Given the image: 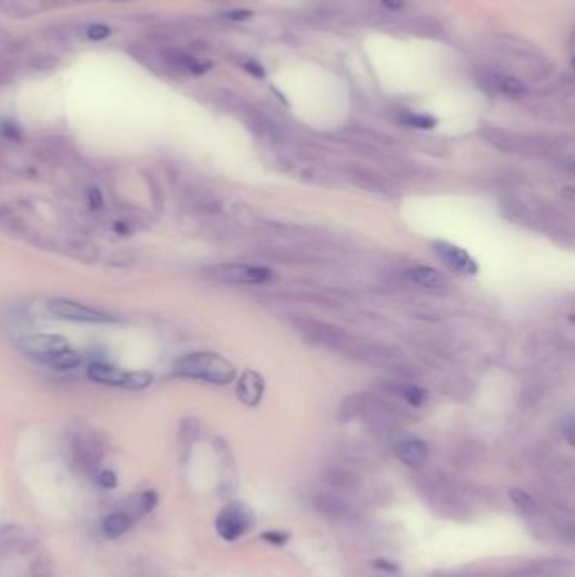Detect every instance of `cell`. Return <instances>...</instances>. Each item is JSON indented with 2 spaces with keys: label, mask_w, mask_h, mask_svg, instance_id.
Returning <instances> with one entry per match:
<instances>
[{
  "label": "cell",
  "mask_w": 575,
  "mask_h": 577,
  "mask_svg": "<svg viewBox=\"0 0 575 577\" xmlns=\"http://www.w3.org/2000/svg\"><path fill=\"white\" fill-rule=\"evenodd\" d=\"M24 355L53 370H74L81 363L78 351L70 346L68 339L59 334H26L17 341Z\"/></svg>",
  "instance_id": "1"
},
{
  "label": "cell",
  "mask_w": 575,
  "mask_h": 577,
  "mask_svg": "<svg viewBox=\"0 0 575 577\" xmlns=\"http://www.w3.org/2000/svg\"><path fill=\"white\" fill-rule=\"evenodd\" d=\"M174 370L179 377L215 383V385H226L235 380L236 375L235 366L228 359L209 351L184 355L174 363Z\"/></svg>",
  "instance_id": "2"
},
{
  "label": "cell",
  "mask_w": 575,
  "mask_h": 577,
  "mask_svg": "<svg viewBox=\"0 0 575 577\" xmlns=\"http://www.w3.org/2000/svg\"><path fill=\"white\" fill-rule=\"evenodd\" d=\"M90 380L102 385L118 387L127 390L147 389L154 382V375L149 371H124L108 363H91L88 366Z\"/></svg>",
  "instance_id": "3"
},
{
  "label": "cell",
  "mask_w": 575,
  "mask_h": 577,
  "mask_svg": "<svg viewBox=\"0 0 575 577\" xmlns=\"http://www.w3.org/2000/svg\"><path fill=\"white\" fill-rule=\"evenodd\" d=\"M47 311H49V314H53L54 318L65 319V321L91 324H108L117 321V316L110 314V312L95 309V307L66 299L49 300V302H47Z\"/></svg>",
  "instance_id": "4"
},
{
  "label": "cell",
  "mask_w": 575,
  "mask_h": 577,
  "mask_svg": "<svg viewBox=\"0 0 575 577\" xmlns=\"http://www.w3.org/2000/svg\"><path fill=\"white\" fill-rule=\"evenodd\" d=\"M209 275L221 282L255 286V284L268 282L273 274L265 267L247 266V263H220V266L209 267Z\"/></svg>",
  "instance_id": "5"
},
{
  "label": "cell",
  "mask_w": 575,
  "mask_h": 577,
  "mask_svg": "<svg viewBox=\"0 0 575 577\" xmlns=\"http://www.w3.org/2000/svg\"><path fill=\"white\" fill-rule=\"evenodd\" d=\"M103 454H105V444L97 434H78L71 441V457L74 464L85 473L97 471Z\"/></svg>",
  "instance_id": "6"
},
{
  "label": "cell",
  "mask_w": 575,
  "mask_h": 577,
  "mask_svg": "<svg viewBox=\"0 0 575 577\" xmlns=\"http://www.w3.org/2000/svg\"><path fill=\"white\" fill-rule=\"evenodd\" d=\"M252 525V515L241 505H229L216 520V530L225 540H235Z\"/></svg>",
  "instance_id": "7"
},
{
  "label": "cell",
  "mask_w": 575,
  "mask_h": 577,
  "mask_svg": "<svg viewBox=\"0 0 575 577\" xmlns=\"http://www.w3.org/2000/svg\"><path fill=\"white\" fill-rule=\"evenodd\" d=\"M434 252L451 270L462 275L478 274V263H476V260L467 254L466 250H462L461 247H455V245L447 242H435Z\"/></svg>",
  "instance_id": "8"
},
{
  "label": "cell",
  "mask_w": 575,
  "mask_h": 577,
  "mask_svg": "<svg viewBox=\"0 0 575 577\" xmlns=\"http://www.w3.org/2000/svg\"><path fill=\"white\" fill-rule=\"evenodd\" d=\"M265 390V382L264 378L260 377L257 371H245L241 375L240 382H238L236 392L240 400L247 405H257L260 402L261 395H264Z\"/></svg>",
  "instance_id": "9"
},
{
  "label": "cell",
  "mask_w": 575,
  "mask_h": 577,
  "mask_svg": "<svg viewBox=\"0 0 575 577\" xmlns=\"http://www.w3.org/2000/svg\"><path fill=\"white\" fill-rule=\"evenodd\" d=\"M297 327L299 331L307 336L309 339L316 343H329V345H336V343L341 341V333L336 327L327 326L324 323L317 321H309V319H302V321L297 323Z\"/></svg>",
  "instance_id": "10"
},
{
  "label": "cell",
  "mask_w": 575,
  "mask_h": 577,
  "mask_svg": "<svg viewBox=\"0 0 575 577\" xmlns=\"http://www.w3.org/2000/svg\"><path fill=\"white\" fill-rule=\"evenodd\" d=\"M396 456L402 462H405L408 468H422L426 464L429 450L427 446L420 441H403L396 446Z\"/></svg>",
  "instance_id": "11"
},
{
  "label": "cell",
  "mask_w": 575,
  "mask_h": 577,
  "mask_svg": "<svg viewBox=\"0 0 575 577\" xmlns=\"http://www.w3.org/2000/svg\"><path fill=\"white\" fill-rule=\"evenodd\" d=\"M164 56L170 65L176 66V68H179V70L188 71V73H191V74H204L206 71L211 70V66H213L211 63L203 61V59H197V58L191 56V54H186L177 49L165 51Z\"/></svg>",
  "instance_id": "12"
},
{
  "label": "cell",
  "mask_w": 575,
  "mask_h": 577,
  "mask_svg": "<svg viewBox=\"0 0 575 577\" xmlns=\"http://www.w3.org/2000/svg\"><path fill=\"white\" fill-rule=\"evenodd\" d=\"M407 275L414 280L417 286L426 287V288H440V287H444V284H446V280L442 279V275H440L437 270H434L432 267H423V266L412 267L410 270L407 272Z\"/></svg>",
  "instance_id": "13"
},
{
  "label": "cell",
  "mask_w": 575,
  "mask_h": 577,
  "mask_svg": "<svg viewBox=\"0 0 575 577\" xmlns=\"http://www.w3.org/2000/svg\"><path fill=\"white\" fill-rule=\"evenodd\" d=\"M132 527V517L129 513H110L103 520V533L106 539H118Z\"/></svg>",
  "instance_id": "14"
},
{
  "label": "cell",
  "mask_w": 575,
  "mask_h": 577,
  "mask_svg": "<svg viewBox=\"0 0 575 577\" xmlns=\"http://www.w3.org/2000/svg\"><path fill=\"white\" fill-rule=\"evenodd\" d=\"M157 503H159L157 493L150 491V489H149V491L140 493V495L133 498L132 505H130V510H129V512H125V513H129V515L142 517V515H145V513L152 512V510L157 507Z\"/></svg>",
  "instance_id": "15"
},
{
  "label": "cell",
  "mask_w": 575,
  "mask_h": 577,
  "mask_svg": "<svg viewBox=\"0 0 575 577\" xmlns=\"http://www.w3.org/2000/svg\"><path fill=\"white\" fill-rule=\"evenodd\" d=\"M498 90L506 95H523L526 92L525 83H521L515 76H501L496 80Z\"/></svg>",
  "instance_id": "16"
},
{
  "label": "cell",
  "mask_w": 575,
  "mask_h": 577,
  "mask_svg": "<svg viewBox=\"0 0 575 577\" xmlns=\"http://www.w3.org/2000/svg\"><path fill=\"white\" fill-rule=\"evenodd\" d=\"M317 508L326 515H339L344 512V505L336 496H321L317 500Z\"/></svg>",
  "instance_id": "17"
},
{
  "label": "cell",
  "mask_w": 575,
  "mask_h": 577,
  "mask_svg": "<svg viewBox=\"0 0 575 577\" xmlns=\"http://www.w3.org/2000/svg\"><path fill=\"white\" fill-rule=\"evenodd\" d=\"M402 122H403V124H407L408 127L423 129V130H426V129H432L435 124H437L434 117L419 115V113H407V115L402 117Z\"/></svg>",
  "instance_id": "18"
},
{
  "label": "cell",
  "mask_w": 575,
  "mask_h": 577,
  "mask_svg": "<svg viewBox=\"0 0 575 577\" xmlns=\"http://www.w3.org/2000/svg\"><path fill=\"white\" fill-rule=\"evenodd\" d=\"M510 496H511V500H513V503L517 505L521 512L531 513V512H535V508H537L533 498H531L528 493L521 491V489H511Z\"/></svg>",
  "instance_id": "19"
},
{
  "label": "cell",
  "mask_w": 575,
  "mask_h": 577,
  "mask_svg": "<svg viewBox=\"0 0 575 577\" xmlns=\"http://www.w3.org/2000/svg\"><path fill=\"white\" fill-rule=\"evenodd\" d=\"M402 395L405 400L410 402L412 405H420L426 402L427 395L423 392L422 389H419V387L415 385H408V387H402Z\"/></svg>",
  "instance_id": "20"
},
{
  "label": "cell",
  "mask_w": 575,
  "mask_h": 577,
  "mask_svg": "<svg viewBox=\"0 0 575 577\" xmlns=\"http://www.w3.org/2000/svg\"><path fill=\"white\" fill-rule=\"evenodd\" d=\"M97 483L103 489H115L118 485V478L112 469H102L97 474Z\"/></svg>",
  "instance_id": "21"
},
{
  "label": "cell",
  "mask_w": 575,
  "mask_h": 577,
  "mask_svg": "<svg viewBox=\"0 0 575 577\" xmlns=\"http://www.w3.org/2000/svg\"><path fill=\"white\" fill-rule=\"evenodd\" d=\"M110 34H112V29H110L106 24H91L88 31H86V38H88L90 41H103V39L108 38Z\"/></svg>",
  "instance_id": "22"
},
{
  "label": "cell",
  "mask_w": 575,
  "mask_h": 577,
  "mask_svg": "<svg viewBox=\"0 0 575 577\" xmlns=\"http://www.w3.org/2000/svg\"><path fill=\"white\" fill-rule=\"evenodd\" d=\"M0 136H3L9 140H19L22 137V133H21V129H19L14 122L6 120L0 124Z\"/></svg>",
  "instance_id": "23"
},
{
  "label": "cell",
  "mask_w": 575,
  "mask_h": 577,
  "mask_svg": "<svg viewBox=\"0 0 575 577\" xmlns=\"http://www.w3.org/2000/svg\"><path fill=\"white\" fill-rule=\"evenodd\" d=\"M225 19H228V21H235V22H240V21H248V19L253 17V12L248 10V9H233V10H226L223 12Z\"/></svg>",
  "instance_id": "24"
},
{
  "label": "cell",
  "mask_w": 575,
  "mask_h": 577,
  "mask_svg": "<svg viewBox=\"0 0 575 577\" xmlns=\"http://www.w3.org/2000/svg\"><path fill=\"white\" fill-rule=\"evenodd\" d=\"M88 204L91 209H102L103 204H105V200H103V195L100 189L93 188L88 191Z\"/></svg>",
  "instance_id": "25"
},
{
  "label": "cell",
  "mask_w": 575,
  "mask_h": 577,
  "mask_svg": "<svg viewBox=\"0 0 575 577\" xmlns=\"http://www.w3.org/2000/svg\"><path fill=\"white\" fill-rule=\"evenodd\" d=\"M350 480L351 478L343 471H332L331 474H329V481L336 486H344V488H346V486H351Z\"/></svg>",
  "instance_id": "26"
},
{
  "label": "cell",
  "mask_w": 575,
  "mask_h": 577,
  "mask_svg": "<svg viewBox=\"0 0 575 577\" xmlns=\"http://www.w3.org/2000/svg\"><path fill=\"white\" fill-rule=\"evenodd\" d=\"M245 70H247L250 74H253V76L265 78L264 66L259 65V63H257V61H247V63H245Z\"/></svg>",
  "instance_id": "27"
},
{
  "label": "cell",
  "mask_w": 575,
  "mask_h": 577,
  "mask_svg": "<svg viewBox=\"0 0 575 577\" xmlns=\"http://www.w3.org/2000/svg\"><path fill=\"white\" fill-rule=\"evenodd\" d=\"M264 539L273 544H284L285 540H287V535H284V533H277V532H267V533H264Z\"/></svg>",
  "instance_id": "28"
},
{
  "label": "cell",
  "mask_w": 575,
  "mask_h": 577,
  "mask_svg": "<svg viewBox=\"0 0 575 577\" xmlns=\"http://www.w3.org/2000/svg\"><path fill=\"white\" fill-rule=\"evenodd\" d=\"M383 6H387L388 9H394V10H400L403 7V0H382Z\"/></svg>",
  "instance_id": "29"
},
{
  "label": "cell",
  "mask_w": 575,
  "mask_h": 577,
  "mask_svg": "<svg viewBox=\"0 0 575 577\" xmlns=\"http://www.w3.org/2000/svg\"><path fill=\"white\" fill-rule=\"evenodd\" d=\"M10 80V70L7 66L0 65V85H3L6 81Z\"/></svg>",
  "instance_id": "30"
},
{
  "label": "cell",
  "mask_w": 575,
  "mask_h": 577,
  "mask_svg": "<svg viewBox=\"0 0 575 577\" xmlns=\"http://www.w3.org/2000/svg\"><path fill=\"white\" fill-rule=\"evenodd\" d=\"M115 230L120 233V235H127V233H129V228H127V225L124 223V221H118V223L115 225Z\"/></svg>",
  "instance_id": "31"
},
{
  "label": "cell",
  "mask_w": 575,
  "mask_h": 577,
  "mask_svg": "<svg viewBox=\"0 0 575 577\" xmlns=\"http://www.w3.org/2000/svg\"><path fill=\"white\" fill-rule=\"evenodd\" d=\"M376 564H378L380 569H388V571H396L395 564H391V562H384V560H376Z\"/></svg>",
  "instance_id": "32"
}]
</instances>
